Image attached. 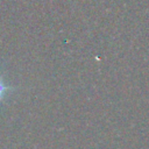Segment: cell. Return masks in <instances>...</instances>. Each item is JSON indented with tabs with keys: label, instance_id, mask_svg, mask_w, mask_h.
Masks as SVG:
<instances>
[{
	"label": "cell",
	"instance_id": "cell-1",
	"mask_svg": "<svg viewBox=\"0 0 149 149\" xmlns=\"http://www.w3.org/2000/svg\"><path fill=\"white\" fill-rule=\"evenodd\" d=\"M7 90H8V86H6V85L2 83V80L0 79V99L5 95V93H6Z\"/></svg>",
	"mask_w": 149,
	"mask_h": 149
}]
</instances>
